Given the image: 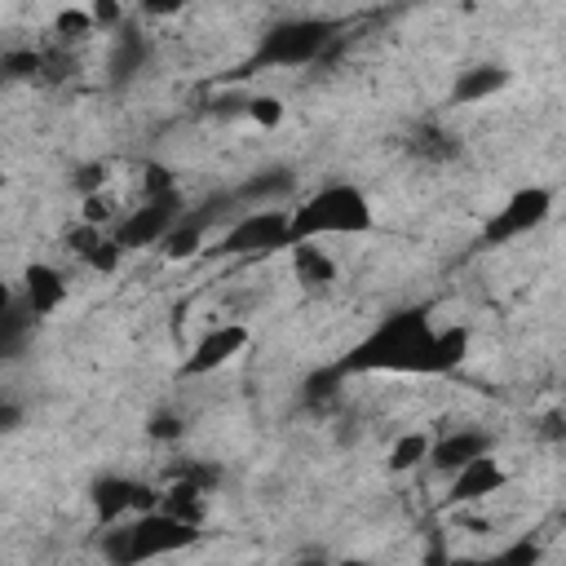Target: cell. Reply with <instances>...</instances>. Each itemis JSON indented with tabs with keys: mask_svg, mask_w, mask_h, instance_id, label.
Wrapping results in <instances>:
<instances>
[{
	"mask_svg": "<svg viewBox=\"0 0 566 566\" xmlns=\"http://www.w3.org/2000/svg\"><path fill=\"white\" fill-rule=\"evenodd\" d=\"M473 345L469 323H447L433 327L424 305H402L389 318H380L363 340L349 345L345 358H336L340 376H376V371H398V376H451L464 367Z\"/></svg>",
	"mask_w": 566,
	"mask_h": 566,
	"instance_id": "1",
	"label": "cell"
},
{
	"mask_svg": "<svg viewBox=\"0 0 566 566\" xmlns=\"http://www.w3.org/2000/svg\"><path fill=\"white\" fill-rule=\"evenodd\" d=\"M199 531L203 526H190V522H181V517H172L164 509H146V513L128 517L124 526L106 531L102 553L115 566H137V562H150V557L186 553L190 544H199Z\"/></svg>",
	"mask_w": 566,
	"mask_h": 566,
	"instance_id": "2",
	"label": "cell"
},
{
	"mask_svg": "<svg viewBox=\"0 0 566 566\" xmlns=\"http://www.w3.org/2000/svg\"><path fill=\"white\" fill-rule=\"evenodd\" d=\"M376 226L371 199L354 181H327L310 190L292 208V230L296 239H327V234H367Z\"/></svg>",
	"mask_w": 566,
	"mask_h": 566,
	"instance_id": "3",
	"label": "cell"
},
{
	"mask_svg": "<svg viewBox=\"0 0 566 566\" xmlns=\"http://www.w3.org/2000/svg\"><path fill=\"white\" fill-rule=\"evenodd\" d=\"M336 35H340V22H332V18H283V22H274L256 40L252 57L239 71H292V66H310V62H318L336 44Z\"/></svg>",
	"mask_w": 566,
	"mask_h": 566,
	"instance_id": "4",
	"label": "cell"
},
{
	"mask_svg": "<svg viewBox=\"0 0 566 566\" xmlns=\"http://www.w3.org/2000/svg\"><path fill=\"white\" fill-rule=\"evenodd\" d=\"M292 243H296L292 208L270 203V208H243L234 221H226L208 256H270V252H287Z\"/></svg>",
	"mask_w": 566,
	"mask_h": 566,
	"instance_id": "5",
	"label": "cell"
},
{
	"mask_svg": "<svg viewBox=\"0 0 566 566\" xmlns=\"http://www.w3.org/2000/svg\"><path fill=\"white\" fill-rule=\"evenodd\" d=\"M553 217V190L548 186H517L482 226L478 248H504L531 230H539Z\"/></svg>",
	"mask_w": 566,
	"mask_h": 566,
	"instance_id": "6",
	"label": "cell"
},
{
	"mask_svg": "<svg viewBox=\"0 0 566 566\" xmlns=\"http://www.w3.org/2000/svg\"><path fill=\"white\" fill-rule=\"evenodd\" d=\"M186 212V199H181V190H168V195H150V199H142L137 208H128V212H119V221L111 226V234L133 252V248H159L164 243V234L177 226V217Z\"/></svg>",
	"mask_w": 566,
	"mask_h": 566,
	"instance_id": "7",
	"label": "cell"
},
{
	"mask_svg": "<svg viewBox=\"0 0 566 566\" xmlns=\"http://www.w3.org/2000/svg\"><path fill=\"white\" fill-rule=\"evenodd\" d=\"M252 345V332H248V323H212L195 345H190V354L181 358V367H177V376L181 380H199V376H212V371H221V367H230L243 349Z\"/></svg>",
	"mask_w": 566,
	"mask_h": 566,
	"instance_id": "8",
	"label": "cell"
},
{
	"mask_svg": "<svg viewBox=\"0 0 566 566\" xmlns=\"http://www.w3.org/2000/svg\"><path fill=\"white\" fill-rule=\"evenodd\" d=\"M159 495L164 491H155V486L137 482V478H124V473H102L88 486V504H93L97 522H106V526H115L124 517H137L146 509H159Z\"/></svg>",
	"mask_w": 566,
	"mask_h": 566,
	"instance_id": "9",
	"label": "cell"
},
{
	"mask_svg": "<svg viewBox=\"0 0 566 566\" xmlns=\"http://www.w3.org/2000/svg\"><path fill=\"white\" fill-rule=\"evenodd\" d=\"M66 274L57 270V265H49V261H31L27 270H22V292H18V301H22V310L31 314V318H49V314H57L62 305H66Z\"/></svg>",
	"mask_w": 566,
	"mask_h": 566,
	"instance_id": "10",
	"label": "cell"
},
{
	"mask_svg": "<svg viewBox=\"0 0 566 566\" xmlns=\"http://www.w3.org/2000/svg\"><path fill=\"white\" fill-rule=\"evenodd\" d=\"M504 482H509L504 464L486 451V455H478V460H469L464 469H455V473H451L447 504H478V500H486V495L504 491Z\"/></svg>",
	"mask_w": 566,
	"mask_h": 566,
	"instance_id": "11",
	"label": "cell"
},
{
	"mask_svg": "<svg viewBox=\"0 0 566 566\" xmlns=\"http://www.w3.org/2000/svg\"><path fill=\"white\" fill-rule=\"evenodd\" d=\"M491 447H495V438H491L486 429L460 424V429H451V433L433 438V447H429V464H433L438 473H455V469H464L469 460L486 455Z\"/></svg>",
	"mask_w": 566,
	"mask_h": 566,
	"instance_id": "12",
	"label": "cell"
},
{
	"mask_svg": "<svg viewBox=\"0 0 566 566\" xmlns=\"http://www.w3.org/2000/svg\"><path fill=\"white\" fill-rule=\"evenodd\" d=\"M513 80V71L504 62H478V66H464L451 84V106H478L495 93H504Z\"/></svg>",
	"mask_w": 566,
	"mask_h": 566,
	"instance_id": "13",
	"label": "cell"
},
{
	"mask_svg": "<svg viewBox=\"0 0 566 566\" xmlns=\"http://www.w3.org/2000/svg\"><path fill=\"white\" fill-rule=\"evenodd\" d=\"M287 256H292V279L301 287H332L336 283V261L318 239H296L287 248Z\"/></svg>",
	"mask_w": 566,
	"mask_h": 566,
	"instance_id": "14",
	"label": "cell"
},
{
	"mask_svg": "<svg viewBox=\"0 0 566 566\" xmlns=\"http://www.w3.org/2000/svg\"><path fill=\"white\" fill-rule=\"evenodd\" d=\"M296 190V172L292 168H261V172H252L239 190H234V199H239V208H270V203H279L283 195H292Z\"/></svg>",
	"mask_w": 566,
	"mask_h": 566,
	"instance_id": "15",
	"label": "cell"
},
{
	"mask_svg": "<svg viewBox=\"0 0 566 566\" xmlns=\"http://www.w3.org/2000/svg\"><path fill=\"white\" fill-rule=\"evenodd\" d=\"M146 62H150V44L137 35V31H128V27H119L115 31V44H111V80L115 84H128V80H137L142 71H146Z\"/></svg>",
	"mask_w": 566,
	"mask_h": 566,
	"instance_id": "16",
	"label": "cell"
},
{
	"mask_svg": "<svg viewBox=\"0 0 566 566\" xmlns=\"http://www.w3.org/2000/svg\"><path fill=\"white\" fill-rule=\"evenodd\" d=\"M159 509L172 513V517H181V522H190V526H203V517H208V491L199 482H190V478H172L164 486V495H159Z\"/></svg>",
	"mask_w": 566,
	"mask_h": 566,
	"instance_id": "17",
	"label": "cell"
},
{
	"mask_svg": "<svg viewBox=\"0 0 566 566\" xmlns=\"http://www.w3.org/2000/svg\"><path fill=\"white\" fill-rule=\"evenodd\" d=\"M407 150H411L416 159H424V164H447V159L460 155V142H455V133H447L442 124H420V128L407 137Z\"/></svg>",
	"mask_w": 566,
	"mask_h": 566,
	"instance_id": "18",
	"label": "cell"
},
{
	"mask_svg": "<svg viewBox=\"0 0 566 566\" xmlns=\"http://www.w3.org/2000/svg\"><path fill=\"white\" fill-rule=\"evenodd\" d=\"M429 447H433V438H429L424 429H407V433H398V438L389 442V455H385L389 473H407V469L424 464V460H429Z\"/></svg>",
	"mask_w": 566,
	"mask_h": 566,
	"instance_id": "19",
	"label": "cell"
},
{
	"mask_svg": "<svg viewBox=\"0 0 566 566\" xmlns=\"http://www.w3.org/2000/svg\"><path fill=\"white\" fill-rule=\"evenodd\" d=\"M243 115H248L256 128H279L283 115H287V106H283V97H274V93H248V97H243Z\"/></svg>",
	"mask_w": 566,
	"mask_h": 566,
	"instance_id": "20",
	"label": "cell"
},
{
	"mask_svg": "<svg viewBox=\"0 0 566 566\" xmlns=\"http://www.w3.org/2000/svg\"><path fill=\"white\" fill-rule=\"evenodd\" d=\"M93 31H97V22H93L88 9H57V18H53V35L66 40V44H75V40H84Z\"/></svg>",
	"mask_w": 566,
	"mask_h": 566,
	"instance_id": "21",
	"label": "cell"
},
{
	"mask_svg": "<svg viewBox=\"0 0 566 566\" xmlns=\"http://www.w3.org/2000/svg\"><path fill=\"white\" fill-rule=\"evenodd\" d=\"M124 252H128V248H124V243H119L115 234H106V239H102V243H93V248H88V252H84L80 261H84L88 270H97V274H115V270H119V256H124Z\"/></svg>",
	"mask_w": 566,
	"mask_h": 566,
	"instance_id": "22",
	"label": "cell"
},
{
	"mask_svg": "<svg viewBox=\"0 0 566 566\" xmlns=\"http://www.w3.org/2000/svg\"><path fill=\"white\" fill-rule=\"evenodd\" d=\"M340 380H345V376H340V367H336V363H332V367H323V371H314V376L305 380V402H310V407L332 402V398L340 394Z\"/></svg>",
	"mask_w": 566,
	"mask_h": 566,
	"instance_id": "23",
	"label": "cell"
},
{
	"mask_svg": "<svg viewBox=\"0 0 566 566\" xmlns=\"http://www.w3.org/2000/svg\"><path fill=\"white\" fill-rule=\"evenodd\" d=\"M44 66H49V62H44V53H35V49H9V53H4V75H9V80H35Z\"/></svg>",
	"mask_w": 566,
	"mask_h": 566,
	"instance_id": "24",
	"label": "cell"
},
{
	"mask_svg": "<svg viewBox=\"0 0 566 566\" xmlns=\"http://www.w3.org/2000/svg\"><path fill=\"white\" fill-rule=\"evenodd\" d=\"M80 217H84V221H93V226H106V230L119 221V212H115V203L106 199V190L84 195V199H80Z\"/></svg>",
	"mask_w": 566,
	"mask_h": 566,
	"instance_id": "25",
	"label": "cell"
},
{
	"mask_svg": "<svg viewBox=\"0 0 566 566\" xmlns=\"http://www.w3.org/2000/svg\"><path fill=\"white\" fill-rule=\"evenodd\" d=\"M168 190H177L172 172H168L159 159H146V164H142V199H150V195H168Z\"/></svg>",
	"mask_w": 566,
	"mask_h": 566,
	"instance_id": "26",
	"label": "cell"
},
{
	"mask_svg": "<svg viewBox=\"0 0 566 566\" xmlns=\"http://www.w3.org/2000/svg\"><path fill=\"white\" fill-rule=\"evenodd\" d=\"M172 478H190V482H199L208 495L221 486V469H217L212 460H186L181 469H172Z\"/></svg>",
	"mask_w": 566,
	"mask_h": 566,
	"instance_id": "27",
	"label": "cell"
},
{
	"mask_svg": "<svg viewBox=\"0 0 566 566\" xmlns=\"http://www.w3.org/2000/svg\"><path fill=\"white\" fill-rule=\"evenodd\" d=\"M88 13L97 22V31H106V35H115L124 27V4L119 0H88Z\"/></svg>",
	"mask_w": 566,
	"mask_h": 566,
	"instance_id": "28",
	"label": "cell"
},
{
	"mask_svg": "<svg viewBox=\"0 0 566 566\" xmlns=\"http://www.w3.org/2000/svg\"><path fill=\"white\" fill-rule=\"evenodd\" d=\"M146 433H150L155 442H177V438L186 433V424H181V416H172V411H155L150 424H146Z\"/></svg>",
	"mask_w": 566,
	"mask_h": 566,
	"instance_id": "29",
	"label": "cell"
},
{
	"mask_svg": "<svg viewBox=\"0 0 566 566\" xmlns=\"http://www.w3.org/2000/svg\"><path fill=\"white\" fill-rule=\"evenodd\" d=\"M71 186L80 190V199H84V195H97V190H106V168H102V164H84V168H75Z\"/></svg>",
	"mask_w": 566,
	"mask_h": 566,
	"instance_id": "30",
	"label": "cell"
},
{
	"mask_svg": "<svg viewBox=\"0 0 566 566\" xmlns=\"http://www.w3.org/2000/svg\"><path fill=\"white\" fill-rule=\"evenodd\" d=\"M186 4H190V0H137V9H142L146 18H177Z\"/></svg>",
	"mask_w": 566,
	"mask_h": 566,
	"instance_id": "31",
	"label": "cell"
},
{
	"mask_svg": "<svg viewBox=\"0 0 566 566\" xmlns=\"http://www.w3.org/2000/svg\"><path fill=\"white\" fill-rule=\"evenodd\" d=\"M535 557H539V544H531V539H522V544L500 553V562H535Z\"/></svg>",
	"mask_w": 566,
	"mask_h": 566,
	"instance_id": "32",
	"label": "cell"
},
{
	"mask_svg": "<svg viewBox=\"0 0 566 566\" xmlns=\"http://www.w3.org/2000/svg\"><path fill=\"white\" fill-rule=\"evenodd\" d=\"M539 433H544V438H566V420H562L557 411H548V416H544V429H539Z\"/></svg>",
	"mask_w": 566,
	"mask_h": 566,
	"instance_id": "33",
	"label": "cell"
},
{
	"mask_svg": "<svg viewBox=\"0 0 566 566\" xmlns=\"http://www.w3.org/2000/svg\"><path fill=\"white\" fill-rule=\"evenodd\" d=\"M562 385H566V376H562Z\"/></svg>",
	"mask_w": 566,
	"mask_h": 566,
	"instance_id": "34",
	"label": "cell"
}]
</instances>
